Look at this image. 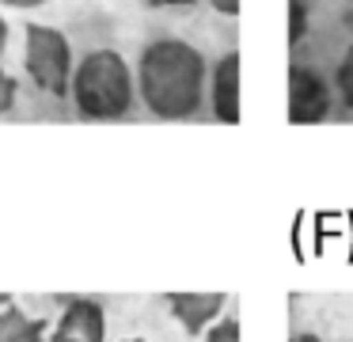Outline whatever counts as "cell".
Instances as JSON below:
<instances>
[{
	"label": "cell",
	"instance_id": "cell-16",
	"mask_svg": "<svg viewBox=\"0 0 353 342\" xmlns=\"http://www.w3.org/2000/svg\"><path fill=\"white\" fill-rule=\"evenodd\" d=\"M4 50H8V19L0 15V57H4Z\"/></svg>",
	"mask_w": 353,
	"mask_h": 342
},
{
	"label": "cell",
	"instance_id": "cell-4",
	"mask_svg": "<svg viewBox=\"0 0 353 342\" xmlns=\"http://www.w3.org/2000/svg\"><path fill=\"white\" fill-rule=\"evenodd\" d=\"M330 111V88L315 68L292 65L289 68V122L296 126H312L323 122Z\"/></svg>",
	"mask_w": 353,
	"mask_h": 342
},
{
	"label": "cell",
	"instance_id": "cell-11",
	"mask_svg": "<svg viewBox=\"0 0 353 342\" xmlns=\"http://www.w3.org/2000/svg\"><path fill=\"white\" fill-rule=\"evenodd\" d=\"M307 35V12L304 0H289V42H300Z\"/></svg>",
	"mask_w": 353,
	"mask_h": 342
},
{
	"label": "cell",
	"instance_id": "cell-12",
	"mask_svg": "<svg viewBox=\"0 0 353 342\" xmlns=\"http://www.w3.org/2000/svg\"><path fill=\"white\" fill-rule=\"evenodd\" d=\"M16 99H19V80L0 68V114H8L16 106Z\"/></svg>",
	"mask_w": 353,
	"mask_h": 342
},
{
	"label": "cell",
	"instance_id": "cell-15",
	"mask_svg": "<svg viewBox=\"0 0 353 342\" xmlns=\"http://www.w3.org/2000/svg\"><path fill=\"white\" fill-rule=\"evenodd\" d=\"M152 8H190V4H198V0H148Z\"/></svg>",
	"mask_w": 353,
	"mask_h": 342
},
{
	"label": "cell",
	"instance_id": "cell-10",
	"mask_svg": "<svg viewBox=\"0 0 353 342\" xmlns=\"http://www.w3.org/2000/svg\"><path fill=\"white\" fill-rule=\"evenodd\" d=\"M201 342H239V319L236 316H224L221 323L209 327Z\"/></svg>",
	"mask_w": 353,
	"mask_h": 342
},
{
	"label": "cell",
	"instance_id": "cell-14",
	"mask_svg": "<svg viewBox=\"0 0 353 342\" xmlns=\"http://www.w3.org/2000/svg\"><path fill=\"white\" fill-rule=\"evenodd\" d=\"M4 8H19V12H31V8H42L50 4V0H0Z\"/></svg>",
	"mask_w": 353,
	"mask_h": 342
},
{
	"label": "cell",
	"instance_id": "cell-6",
	"mask_svg": "<svg viewBox=\"0 0 353 342\" xmlns=\"http://www.w3.org/2000/svg\"><path fill=\"white\" fill-rule=\"evenodd\" d=\"M239 68H243V61L232 50L216 61L213 76H209V103H213L216 122H224V126H236L239 111H243V95H239V80L243 76H239Z\"/></svg>",
	"mask_w": 353,
	"mask_h": 342
},
{
	"label": "cell",
	"instance_id": "cell-8",
	"mask_svg": "<svg viewBox=\"0 0 353 342\" xmlns=\"http://www.w3.org/2000/svg\"><path fill=\"white\" fill-rule=\"evenodd\" d=\"M46 339V319L27 316L19 304H0V342H42Z\"/></svg>",
	"mask_w": 353,
	"mask_h": 342
},
{
	"label": "cell",
	"instance_id": "cell-5",
	"mask_svg": "<svg viewBox=\"0 0 353 342\" xmlns=\"http://www.w3.org/2000/svg\"><path fill=\"white\" fill-rule=\"evenodd\" d=\"M50 342H107V312L92 296H72L57 316Z\"/></svg>",
	"mask_w": 353,
	"mask_h": 342
},
{
	"label": "cell",
	"instance_id": "cell-17",
	"mask_svg": "<svg viewBox=\"0 0 353 342\" xmlns=\"http://www.w3.org/2000/svg\"><path fill=\"white\" fill-rule=\"evenodd\" d=\"M292 342H319V339H315V334H296Z\"/></svg>",
	"mask_w": 353,
	"mask_h": 342
},
{
	"label": "cell",
	"instance_id": "cell-1",
	"mask_svg": "<svg viewBox=\"0 0 353 342\" xmlns=\"http://www.w3.org/2000/svg\"><path fill=\"white\" fill-rule=\"evenodd\" d=\"M205 57L183 38H152L137 61V95L163 122L190 118L205 99Z\"/></svg>",
	"mask_w": 353,
	"mask_h": 342
},
{
	"label": "cell",
	"instance_id": "cell-9",
	"mask_svg": "<svg viewBox=\"0 0 353 342\" xmlns=\"http://www.w3.org/2000/svg\"><path fill=\"white\" fill-rule=\"evenodd\" d=\"M334 88H338V95H342V103L353 106V46L342 53V61H338V68H334Z\"/></svg>",
	"mask_w": 353,
	"mask_h": 342
},
{
	"label": "cell",
	"instance_id": "cell-2",
	"mask_svg": "<svg viewBox=\"0 0 353 342\" xmlns=\"http://www.w3.org/2000/svg\"><path fill=\"white\" fill-rule=\"evenodd\" d=\"M69 95L84 122H118L133 111L137 73L118 50H92L77 61Z\"/></svg>",
	"mask_w": 353,
	"mask_h": 342
},
{
	"label": "cell",
	"instance_id": "cell-7",
	"mask_svg": "<svg viewBox=\"0 0 353 342\" xmlns=\"http://www.w3.org/2000/svg\"><path fill=\"white\" fill-rule=\"evenodd\" d=\"M224 304L228 293H168V308L186 334H201L224 312Z\"/></svg>",
	"mask_w": 353,
	"mask_h": 342
},
{
	"label": "cell",
	"instance_id": "cell-18",
	"mask_svg": "<svg viewBox=\"0 0 353 342\" xmlns=\"http://www.w3.org/2000/svg\"><path fill=\"white\" fill-rule=\"evenodd\" d=\"M122 342H145V339H122Z\"/></svg>",
	"mask_w": 353,
	"mask_h": 342
},
{
	"label": "cell",
	"instance_id": "cell-13",
	"mask_svg": "<svg viewBox=\"0 0 353 342\" xmlns=\"http://www.w3.org/2000/svg\"><path fill=\"white\" fill-rule=\"evenodd\" d=\"M209 4H213L221 15H239V8H243V0H209Z\"/></svg>",
	"mask_w": 353,
	"mask_h": 342
},
{
	"label": "cell",
	"instance_id": "cell-3",
	"mask_svg": "<svg viewBox=\"0 0 353 342\" xmlns=\"http://www.w3.org/2000/svg\"><path fill=\"white\" fill-rule=\"evenodd\" d=\"M23 73L39 91L54 99H65L72 91V42L65 30L46 27V23H27L23 27Z\"/></svg>",
	"mask_w": 353,
	"mask_h": 342
}]
</instances>
